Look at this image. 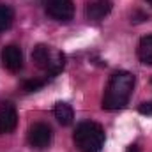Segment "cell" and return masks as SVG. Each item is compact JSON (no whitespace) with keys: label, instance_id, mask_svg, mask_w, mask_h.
<instances>
[{"label":"cell","instance_id":"6da1fadb","mask_svg":"<svg viewBox=\"0 0 152 152\" xmlns=\"http://www.w3.org/2000/svg\"><path fill=\"white\" fill-rule=\"evenodd\" d=\"M133 88H134V76L127 71H118L113 73L110 81H108V87H106V92H104V97H103V110H122L126 108V104L129 103V97L133 94Z\"/></svg>","mask_w":152,"mask_h":152},{"label":"cell","instance_id":"7a4b0ae2","mask_svg":"<svg viewBox=\"0 0 152 152\" xmlns=\"http://www.w3.org/2000/svg\"><path fill=\"white\" fill-rule=\"evenodd\" d=\"M73 142L80 152H99L104 145V131L97 122H81L76 126Z\"/></svg>","mask_w":152,"mask_h":152},{"label":"cell","instance_id":"3957f363","mask_svg":"<svg viewBox=\"0 0 152 152\" xmlns=\"http://www.w3.org/2000/svg\"><path fill=\"white\" fill-rule=\"evenodd\" d=\"M32 60H34V64L37 66L39 69L48 71L50 76L58 75V73L64 69V66H66V57H64V53L55 51V53L51 55L50 46H46V44H37V46L34 48V51H32Z\"/></svg>","mask_w":152,"mask_h":152},{"label":"cell","instance_id":"277c9868","mask_svg":"<svg viewBox=\"0 0 152 152\" xmlns=\"http://www.w3.org/2000/svg\"><path fill=\"white\" fill-rule=\"evenodd\" d=\"M53 140V131L48 124L44 122H37L34 126H30L28 129V143L34 149H46Z\"/></svg>","mask_w":152,"mask_h":152},{"label":"cell","instance_id":"5b68a950","mask_svg":"<svg viewBox=\"0 0 152 152\" xmlns=\"http://www.w3.org/2000/svg\"><path fill=\"white\" fill-rule=\"evenodd\" d=\"M46 12L57 21H69L75 14L73 0H46Z\"/></svg>","mask_w":152,"mask_h":152},{"label":"cell","instance_id":"8992f818","mask_svg":"<svg viewBox=\"0 0 152 152\" xmlns=\"http://www.w3.org/2000/svg\"><path fill=\"white\" fill-rule=\"evenodd\" d=\"M2 64L7 71L11 73H18L21 67H23V53L18 46L14 44H9V46H4L2 48Z\"/></svg>","mask_w":152,"mask_h":152},{"label":"cell","instance_id":"52a82bcc","mask_svg":"<svg viewBox=\"0 0 152 152\" xmlns=\"http://www.w3.org/2000/svg\"><path fill=\"white\" fill-rule=\"evenodd\" d=\"M18 126V113L11 103H0V134L14 131Z\"/></svg>","mask_w":152,"mask_h":152},{"label":"cell","instance_id":"ba28073f","mask_svg":"<svg viewBox=\"0 0 152 152\" xmlns=\"http://www.w3.org/2000/svg\"><path fill=\"white\" fill-rule=\"evenodd\" d=\"M110 11H112V2H110V0H96V2L87 4V7H85V16H87L88 20L99 21V20H103L106 14H110Z\"/></svg>","mask_w":152,"mask_h":152},{"label":"cell","instance_id":"9c48e42d","mask_svg":"<svg viewBox=\"0 0 152 152\" xmlns=\"http://www.w3.org/2000/svg\"><path fill=\"white\" fill-rule=\"evenodd\" d=\"M53 113H55V118H57L62 126H71V124H73V120H75V112H73L71 104L62 103V101L55 104Z\"/></svg>","mask_w":152,"mask_h":152},{"label":"cell","instance_id":"30bf717a","mask_svg":"<svg viewBox=\"0 0 152 152\" xmlns=\"http://www.w3.org/2000/svg\"><path fill=\"white\" fill-rule=\"evenodd\" d=\"M138 58L142 64L152 66V36L142 37L140 44H138Z\"/></svg>","mask_w":152,"mask_h":152},{"label":"cell","instance_id":"8fae6325","mask_svg":"<svg viewBox=\"0 0 152 152\" xmlns=\"http://www.w3.org/2000/svg\"><path fill=\"white\" fill-rule=\"evenodd\" d=\"M12 21H14V11L9 5L0 4V32L9 30L11 25H12Z\"/></svg>","mask_w":152,"mask_h":152},{"label":"cell","instance_id":"7c38bea8","mask_svg":"<svg viewBox=\"0 0 152 152\" xmlns=\"http://www.w3.org/2000/svg\"><path fill=\"white\" fill-rule=\"evenodd\" d=\"M44 83H46V80H27L23 83V87H25L27 92H36V90L44 87Z\"/></svg>","mask_w":152,"mask_h":152},{"label":"cell","instance_id":"4fadbf2b","mask_svg":"<svg viewBox=\"0 0 152 152\" xmlns=\"http://www.w3.org/2000/svg\"><path fill=\"white\" fill-rule=\"evenodd\" d=\"M138 112L142 115H152V101H145L138 106Z\"/></svg>","mask_w":152,"mask_h":152},{"label":"cell","instance_id":"5bb4252c","mask_svg":"<svg viewBox=\"0 0 152 152\" xmlns=\"http://www.w3.org/2000/svg\"><path fill=\"white\" fill-rule=\"evenodd\" d=\"M127 152H140V149H138V145H129Z\"/></svg>","mask_w":152,"mask_h":152},{"label":"cell","instance_id":"9a60e30c","mask_svg":"<svg viewBox=\"0 0 152 152\" xmlns=\"http://www.w3.org/2000/svg\"><path fill=\"white\" fill-rule=\"evenodd\" d=\"M147 2H149V4H151V5H152V0H147Z\"/></svg>","mask_w":152,"mask_h":152},{"label":"cell","instance_id":"2e32d148","mask_svg":"<svg viewBox=\"0 0 152 152\" xmlns=\"http://www.w3.org/2000/svg\"><path fill=\"white\" fill-rule=\"evenodd\" d=\"M151 83H152V81H151Z\"/></svg>","mask_w":152,"mask_h":152}]
</instances>
